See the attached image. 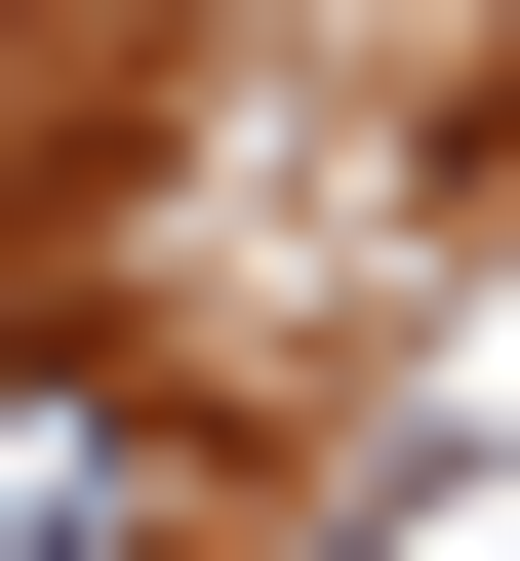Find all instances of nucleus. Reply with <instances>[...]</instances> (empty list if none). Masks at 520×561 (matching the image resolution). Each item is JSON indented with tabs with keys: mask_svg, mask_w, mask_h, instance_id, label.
<instances>
[{
	"mask_svg": "<svg viewBox=\"0 0 520 561\" xmlns=\"http://www.w3.org/2000/svg\"><path fill=\"white\" fill-rule=\"evenodd\" d=\"M0 561H200V442L120 362H0Z\"/></svg>",
	"mask_w": 520,
	"mask_h": 561,
	"instance_id": "f257e3e1",
	"label": "nucleus"
}]
</instances>
